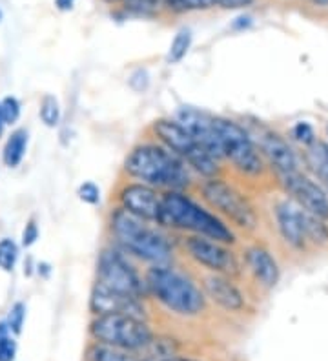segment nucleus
<instances>
[{
  "mask_svg": "<svg viewBox=\"0 0 328 361\" xmlns=\"http://www.w3.org/2000/svg\"><path fill=\"white\" fill-rule=\"evenodd\" d=\"M159 226L188 232L192 235H202L224 245L236 243L233 230L215 212L197 203L184 190H170L162 194Z\"/></svg>",
  "mask_w": 328,
  "mask_h": 361,
  "instance_id": "2",
  "label": "nucleus"
},
{
  "mask_svg": "<svg viewBox=\"0 0 328 361\" xmlns=\"http://www.w3.org/2000/svg\"><path fill=\"white\" fill-rule=\"evenodd\" d=\"M119 207L128 214L142 219L150 225H159L161 219L162 194L157 188L145 185V183H126L117 194Z\"/></svg>",
  "mask_w": 328,
  "mask_h": 361,
  "instance_id": "11",
  "label": "nucleus"
},
{
  "mask_svg": "<svg viewBox=\"0 0 328 361\" xmlns=\"http://www.w3.org/2000/svg\"><path fill=\"white\" fill-rule=\"evenodd\" d=\"M39 117L46 128H57L59 124H61L62 108H61V102H59V99L55 97V95L46 93V95L40 99Z\"/></svg>",
  "mask_w": 328,
  "mask_h": 361,
  "instance_id": "21",
  "label": "nucleus"
},
{
  "mask_svg": "<svg viewBox=\"0 0 328 361\" xmlns=\"http://www.w3.org/2000/svg\"><path fill=\"white\" fill-rule=\"evenodd\" d=\"M75 6V0H55V8L59 11H70Z\"/></svg>",
  "mask_w": 328,
  "mask_h": 361,
  "instance_id": "35",
  "label": "nucleus"
},
{
  "mask_svg": "<svg viewBox=\"0 0 328 361\" xmlns=\"http://www.w3.org/2000/svg\"><path fill=\"white\" fill-rule=\"evenodd\" d=\"M254 4V0H215V6L223 9H245Z\"/></svg>",
  "mask_w": 328,
  "mask_h": 361,
  "instance_id": "33",
  "label": "nucleus"
},
{
  "mask_svg": "<svg viewBox=\"0 0 328 361\" xmlns=\"http://www.w3.org/2000/svg\"><path fill=\"white\" fill-rule=\"evenodd\" d=\"M123 170L128 177L157 190H184L192 183V170L161 142H140L126 155Z\"/></svg>",
  "mask_w": 328,
  "mask_h": 361,
  "instance_id": "1",
  "label": "nucleus"
},
{
  "mask_svg": "<svg viewBox=\"0 0 328 361\" xmlns=\"http://www.w3.org/2000/svg\"><path fill=\"white\" fill-rule=\"evenodd\" d=\"M37 239H39V225L35 223V219H31L24 230H22V247H31L35 245Z\"/></svg>",
  "mask_w": 328,
  "mask_h": 361,
  "instance_id": "32",
  "label": "nucleus"
},
{
  "mask_svg": "<svg viewBox=\"0 0 328 361\" xmlns=\"http://www.w3.org/2000/svg\"><path fill=\"white\" fill-rule=\"evenodd\" d=\"M312 2L317 6H328V0H312Z\"/></svg>",
  "mask_w": 328,
  "mask_h": 361,
  "instance_id": "36",
  "label": "nucleus"
},
{
  "mask_svg": "<svg viewBox=\"0 0 328 361\" xmlns=\"http://www.w3.org/2000/svg\"><path fill=\"white\" fill-rule=\"evenodd\" d=\"M90 334L99 345L121 350H140L153 343V334L148 323L140 317L126 314H102L95 316Z\"/></svg>",
  "mask_w": 328,
  "mask_h": 361,
  "instance_id": "6",
  "label": "nucleus"
},
{
  "mask_svg": "<svg viewBox=\"0 0 328 361\" xmlns=\"http://www.w3.org/2000/svg\"><path fill=\"white\" fill-rule=\"evenodd\" d=\"M108 228L119 247L137 259L146 261L152 267L170 264L174 257L171 243L161 230L153 228L146 221L137 219L135 216L117 207L109 214Z\"/></svg>",
  "mask_w": 328,
  "mask_h": 361,
  "instance_id": "3",
  "label": "nucleus"
},
{
  "mask_svg": "<svg viewBox=\"0 0 328 361\" xmlns=\"http://www.w3.org/2000/svg\"><path fill=\"white\" fill-rule=\"evenodd\" d=\"M214 130L217 135L219 148L223 159L230 161L233 168H237L245 176H261L265 170L262 155L255 142L252 141L250 133L239 123L228 117H215Z\"/></svg>",
  "mask_w": 328,
  "mask_h": 361,
  "instance_id": "7",
  "label": "nucleus"
},
{
  "mask_svg": "<svg viewBox=\"0 0 328 361\" xmlns=\"http://www.w3.org/2000/svg\"><path fill=\"white\" fill-rule=\"evenodd\" d=\"M276 221L281 235L292 248L303 250L306 247L305 210L293 201H281L276 207Z\"/></svg>",
  "mask_w": 328,
  "mask_h": 361,
  "instance_id": "15",
  "label": "nucleus"
},
{
  "mask_svg": "<svg viewBox=\"0 0 328 361\" xmlns=\"http://www.w3.org/2000/svg\"><path fill=\"white\" fill-rule=\"evenodd\" d=\"M97 281L104 283L114 290L124 292L145 300L148 295L145 278H140L135 267L124 257L119 248H104L97 259Z\"/></svg>",
  "mask_w": 328,
  "mask_h": 361,
  "instance_id": "9",
  "label": "nucleus"
},
{
  "mask_svg": "<svg viewBox=\"0 0 328 361\" xmlns=\"http://www.w3.org/2000/svg\"><path fill=\"white\" fill-rule=\"evenodd\" d=\"M24 322H26V305L18 301V303H15L13 307L9 309L6 325H8V329L11 334H20L22 326H24Z\"/></svg>",
  "mask_w": 328,
  "mask_h": 361,
  "instance_id": "27",
  "label": "nucleus"
},
{
  "mask_svg": "<svg viewBox=\"0 0 328 361\" xmlns=\"http://www.w3.org/2000/svg\"><path fill=\"white\" fill-rule=\"evenodd\" d=\"M0 114L4 124H15L20 119V102L17 97H4L0 101Z\"/></svg>",
  "mask_w": 328,
  "mask_h": 361,
  "instance_id": "28",
  "label": "nucleus"
},
{
  "mask_svg": "<svg viewBox=\"0 0 328 361\" xmlns=\"http://www.w3.org/2000/svg\"><path fill=\"white\" fill-rule=\"evenodd\" d=\"M201 194L212 210H217V214L232 221L239 228L252 230L257 225V214L248 199L221 177L205 179L201 185Z\"/></svg>",
  "mask_w": 328,
  "mask_h": 361,
  "instance_id": "8",
  "label": "nucleus"
},
{
  "mask_svg": "<svg viewBox=\"0 0 328 361\" xmlns=\"http://www.w3.org/2000/svg\"><path fill=\"white\" fill-rule=\"evenodd\" d=\"M18 259V245L9 238L0 239V270L13 272Z\"/></svg>",
  "mask_w": 328,
  "mask_h": 361,
  "instance_id": "23",
  "label": "nucleus"
},
{
  "mask_svg": "<svg viewBox=\"0 0 328 361\" xmlns=\"http://www.w3.org/2000/svg\"><path fill=\"white\" fill-rule=\"evenodd\" d=\"M245 261L250 272L254 274V278L267 288H274L281 279V270L277 264L276 257L272 256L270 252L265 247H254L246 248Z\"/></svg>",
  "mask_w": 328,
  "mask_h": 361,
  "instance_id": "18",
  "label": "nucleus"
},
{
  "mask_svg": "<svg viewBox=\"0 0 328 361\" xmlns=\"http://www.w3.org/2000/svg\"><path fill=\"white\" fill-rule=\"evenodd\" d=\"M146 361H199V360H193V357H184V356H175V354H164V356L148 357Z\"/></svg>",
  "mask_w": 328,
  "mask_h": 361,
  "instance_id": "34",
  "label": "nucleus"
},
{
  "mask_svg": "<svg viewBox=\"0 0 328 361\" xmlns=\"http://www.w3.org/2000/svg\"><path fill=\"white\" fill-rule=\"evenodd\" d=\"M148 295H153L170 312L193 317L205 310L206 295L193 279L170 264H155L145 276Z\"/></svg>",
  "mask_w": 328,
  "mask_h": 361,
  "instance_id": "4",
  "label": "nucleus"
},
{
  "mask_svg": "<svg viewBox=\"0 0 328 361\" xmlns=\"http://www.w3.org/2000/svg\"><path fill=\"white\" fill-rule=\"evenodd\" d=\"M17 356V341L11 338L6 322L0 323V361H13Z\"/></svg>",
  "mask_w": 328,
  "mask_h": 361,
  "instance_id": "26",
  "label": "nucleus"
},
{
  "mask_svg": "<svg viewBox=\"0 0 328 361\" xmlns=\"http://www.w3.org/2000/svg\"><path fill=\"white\" fill-rule=\"evenodd\" d=\"M128 84H130L131 90L135 92H146L150 86V73L145 68H139V70L131 71L130 79H128Z\"/></svg>",
  "mask_w": 328,
  "mask_h": 361,
  "instance_id": "31",
  "label": "nucleus"
},
{
  "mask_svg": "<svg viewBox=\"0 0 328 361\" xmlns=\"http://www.w3.org/2000/svg\"><path fill=\"white\" fill-rule=\"evenodd\" d=\"M90 310L93 316L102 314H126V316L145 319V305L142 300L133 298L124 292L114 290L101 281H95L90 294Z\"/></svg>",
  "mask_w": 328,
  "mask_h": 361,
  "instance_id": "13",
  "label": "nucleus"
},
{
  "mask_svg": "<svg viewBox=\"0 0 328 361\" xmlns=\"http://www.w3.org/2000/svg\"><path fill=\"white\" fill-rule=\"evenodd\" d=\"M28 141H30V135H28V130L20 128L15 130L9 139L6 141L4 150H2V161L8 168H17L22 163V159L28 152Z\"/></svg>",
  "mask_w": 328,
  "mask_h": 361,
  "instance_id": "19",
  "label": "nucleus"
},
{
  "mask_svg": "<svg viewBox=\"0 0 328 361\" xmlns=\"http://www.w3.org/2000/svg\"><path fill=\"white\" fill-rule=\"evenodd\" d=\"M192 44H193L192 30L183 27V30L177 31L166 53L168 64H179V62H183L184 57H186L190 49H192Z\"/></svg>",
  "mask_w": 328,
  "mask_h": 361,
  "instance_id": "20",
  "label": "nucleus"
},
{
  "mask_svg": "<svg viewBox=\"0 0 328 361\" xmlns=\"http://www.w3.org/2000/svg\"><path fill=\"white\" fill-rule=\"evenodd\" d=\"M175 119L183 124L184 128L188 130L195 141L205 148L210 155H214L217 161L223 159L221 154V148H219L217 135H215L214 130V115H210L208 111L199 110V108H193V106H181L177 114H175Z\"/></svg>",
  "mask_w": 328,
  "mask_h": 361,
  "instance_id": "14",
  "label": "nucleus"
},
{
  "mask_svg": "<svg viewBox=\"0 0 328 361\" xmlns=\"http://www.w3.org/2000/svg\"><path fill=\"white\" fill-rule=\"evenodd\" d=\"M184 250L190 259L214 274L233 276L239 272V261L224 243L202 238V235H188L184 239Z\"/></svg>",
  "mask_w": 328,
  "mask_h": 361,
  "instance_id": "10",
  "label": "nucleus"
},
{
  "mask_svg": "<svg viewBox=\"0 0 328 361\" xmlns=\"http://www.w3.org/2000/svg\"><path fill=\"white\" fill-rule=\"evenodd\" d=\"M77 197L83 203L95 207V204L101 203V188L93 180H84L83 185H79V188H77Z\"/></svg>",
  "mask_w": 328,
  "mask_h": 361,
  "instance_id": "29",
  "label": "nucleus"
},
{
  "mask_svg": "<svg viewBox=\"0 0 328 361\" xmlns=\"http://www.w3.org/2000/svg\"><path fill=\"white\" fill-rule=\"evenodd\" d=\"M2 17H4V13H2V9H0V20H2Z\"/></svg>",
  "mask_w": 328,
  "mask_h": 361,
  "instance_id": "38",
  "label": "nucleus"
},
{
  "mask_svg": "<svg viewBox=\"0 0 328 361\" xmlns=\"http://www.w3.org/2000/svg\"><path fill=\"white\" fill-rule=\"evenodd\" d=\"M202 288H205L206 298H210L215 305L228 312H237L245 307V295L237 288L230 276L212 272L202 281Z\"/></svg>",
  "mask_w": 328,
  "mask_h": 361,
  "instance_id": "16",
  "label": "nucleus"
},
{
  "mask_svg": "<svg viewBox=\"0 0 328 361\" xmlns=\"http://www.w3.org/2000/svg\"><path fill=\"white\" fill-rule=\"evenodd\" d=\"M162 4L175 13H186V11L214 8L215 0H162Z\"/></svg>",
  "mask_w": 328,
  "mask_h": 361,
  "instance_id": "24",
  "label": "nucleus"
},
{
  "mask_svg": "<svg viewBox=\"0 0 328 361\" xmlns=\"http://www.w3.org/2000/svg\"><path fill=\"white\" fill-rule=\"evenodd\" d=\"M327 133H328V126H327Z\"/></svg>",
  "mask_w": 328,
  "mask_h": 361,
  "instance_id": "39",
  "label": "nucleus"
},
{
  "mask_svg": "<svg viewBox=\"0 0 328 361\" xmlns=\"http://www.w3.org/2000/svg\"><path fill=\"white\" fill-rule=\"evenodd\" d=\"M279 177L284 190L292 195L293 203L312 216L328 221V195L315 180L299 172L283 173Z\"/></svg>",
  "mask_w": 328,
  "mask_h": 361,
  "instance_id": "12",
  "label": "nucleus"
},
{
  "mask_svg": "<svg viewBox=\"0 0 328 361\" xmlns=\"http://www.w3.org/2000/svg\"><path fill=\"white\" fill-rule=\"evenodd\" d=\"M92 360L93 361H142L130 356L128 350L104 347V345H99V343H97V347L92 350Z\"/></svg>",
  "mask_w": 328,
  "mask_h": 361,
  "instance_id": "25",
  "label": "nucleus"
},
{
  "mask_svg": "<svg viewBox=\"0 0 328 361\" xmlns=\"http://www.w3.org/2000/svg\"><path fill=\"white\" fill-rule=\"evenodd\" d=\"M153 135L157 137L164 148L175 154L181 161L186 163V166L195 172L197 176L210 179L219 176V161L210 155L195 141V137L184 128L183 124L171 117H161L153 121L152 124Z\"/></svg>",
  "mask_w": 328,
  "mask_h": 361,
  "instance_id": "5",
  "label": "nucleus"
},
{
  "mask_svg": "<svg viewBox=\"0 0 328 361\" xmlns=\"http://www.w3.org/2000/svg\"><path fill=\"white\" fill-rule=\"evenodd\" d=\"M259 150H261V155L267 157L270 166L276 168V172L279 176L298 172V157H296L293 150L288 146V142L284 141L279 133H262L261 139H259Z\"/></svg>",
  "mask_w": 328,
  "mask_h": 361,
  "instance_id": "17",
  "label": "nucleus"
},
{
  "mask_svg": "<svg viewBox=\"0 0 328 361\" xmlns=\"http://www.w3.org/2000/svg\"><path fill=\"white\" fill-rule=\"evenodd\" d=\"M305 235L306 243L312 241L314 245H327L328 243V225L324 219L312 216L305 212Z\"/></svg>",
  "mask_w": 328,
  "mask_h": 361,
  "instance_id": "22",
  "label": "nucleus"
},
{
  "mask_svg": "<svg viewBox=\"0 0 328 361\" xmlns=\"http://www.w3.org/2000/svg\"><path fill=\"white\" fill-rule=\"evenodd\" d=\"M4 121H2V114H0V137H2V132H4Z\"/></svg>",
  "mask_w": 328,
  "mask_h": 361,
  "instance_id": "37",
  "label": "nucleus"
},
{
  "mask_svg": "<svg viewBox=\"0 0 328 361\" xmlns=\"http://www.w3.org/2000/svg\"><path fill=\"white\" fill-rule=\"evenodd\" d=\"M292 135L296 137V141H299L305 146H312L315 142V133L308 123H298L292 128Z\"/></svg>",
  "mask_w": 328,
  "mask_h": 361,
  "instance_id": "30",
  "label": "nucleus"
}]
</instances>
